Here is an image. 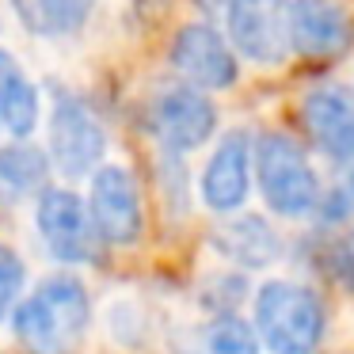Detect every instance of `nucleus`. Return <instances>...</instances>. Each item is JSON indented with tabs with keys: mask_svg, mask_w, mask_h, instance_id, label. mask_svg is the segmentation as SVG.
Returning a JSON list of instances; mask_svg holds the SVG:
<instances>
[{
	"mask_svg": "<svg viewBox=\"0 0 354 354\" xmlns=\"http://www.w3.org/2000/svg\"><path fill=\"white\" fill-rule=\"evenodd\" d=\"M331 263H335V274L343 278L346 286H354V229L331 248Z\"/></svg>",
	"mask_w": 354,
	"mask_h": 354,
	"instance_id": "19",
	"label": "nucleus"
},
{
	"mask_svg": "<svg viewBox=\"0 0 354 354\" xmlns=\"http://www.w3.org/2000/svg\"><path fill=\"white\" fill-rule=\"evenodd\" d=\"M214 248L240 267H267L278 255V236L263 217H236V221L217 229Z\"/></svg>",
	"mask_w": 354,
	"mask_h": 354,
	"instance_id": "14",
	"label": "nucleus"
},
{
	"mask_svg": "<svg viewBox=\"0 0 354 354\" xmlns=\"http://www.w3.org/2000/svg\"><path fill=\"white\" fill-rule=\"evenodd\" d=\"M35 35H69L88 19L95 0H12Z\"/></svg>",
	"mask_w": 354,
	"mask_h": 354,
	"instance_id": "16",
	"label": "nucleus"
},
{
	"mask_svg": "<svg viewBox=\"0 0 354 354\" xmlns=\"http://www.w3.org/2000/svg\"><path fill=\"white\" fill-rule=\"evenodd\" d=\"M107 138L92 111L73 95H62L50 118V156L65 176H88L100 168Z\"/></svg>",
	"mask_w": 354,
	"mask_h": 354,
	"instance_id": "7",
	"label": "nucleus"
},
{
	"mask_svg": "<svg viewBox=\"0 0 354 354\" xmlns=\"http://www.w3.org/2000/svg\"><path fill=\"white\" fill-rule=\"evenodd\" d=\"M153 130L164 149L171 153H191V149L206 145L217 130V107L206 92L191 84L168 88L153 107Z\"/></svg>",
	"mask_w": 354,
	"mask_h": 354,
	"instance_id": "8",
	"label": "nucleus"
},
{
	"mask_svg": "<svg viewBox=\"0 0 354 354\" xmlns=\"http://www.w3.org/2000/svg\"><path fill=\"white\" fill-rule=\"evenodd\" d=\"M84 209H88V221H92V232L103 244L130 248V244H138L141 229H145V209H141L138 183L118 164H107V168H100L92 176Z\"/></svg>",
	"mask_w": 354,
	"mask_h": 354,
	"instance_id": "4",
	"label": "nucleus"
},
{
	"mask_svg": "<svg viewBox=\"0 0 354 354\" xmlns=\"http://www.w3.org/2000/svg\"><path fill=\"white\" fill-rule=\"evenodd\" d=\"M206 354H259V339L252 324L236 316H217L206 331Z\"/></svg>",
	"mask_w": 354,
	"mask_h": 354,
	"instance_id": "17",
	"label": "nucleus"
},
{
	"mask_svg": "<svg viewBox=\"0 0 354 354\" xmlns=\"http://www.w3.org/2000/svg\"><path fill=\"white\" fill-rule=\"evenodd\" d=\"M198 4H202L206 12H214V16H217V12H225V8H229L232 0H198Z\"/></svg>",
	"mask_w": 354,
	"mask_h": 354,
	"instance_id": "20",
	"label": "nucleus"
},
{
	"mask_svg": "<svg viewBox=\"0 0 354 354\" xmlns=\"http://www.w3.org/2000/svg\"><path fill=\"white\" fill-rule=\"evenodd\" d=\"M229 39L248 62L278 65L290 54V0H232L225 8Z\"/></svg>",
	"mask_w": 354,
	"mask_h": 354,
	"instance_id": "5",
	"label": "nucleus"
},
{
	"mask_svg": "<svg viewBox=\"0 0 354 354\" xmlns=\"http://www.w3.org/2000/svg\"><path fill=\"white\" fill-rule=\"evenodd\" d=\"M248 187H252V145L240 130L225 133L202 171V198L217 214H232L248 202Z\"/></svg>",
	"mask_w": 354,
	"mask_h": 354,
	"instance_id": "12",
	"label": "nucleus"
},
{
	"mask_svg": "<svg viewBox=\"0 0 354 354\" xmlns=\"http://www.w3.org/2000/svg\"><path fill=\"white\" fill-rule=\"evenodd\" d=\"M46 176L50 160L35 145L0 149V206H16V202H27L31 194H42Z\"/></svg>",
	"mask_w": 354,
	"mask_h": 354,
	"instance_id": "15",
	"label": "nucleus"
},
{
	"mask_svg": "<svg viewBox=\"0 0 354 354\" xmlns=\"http://www.w3.org/2000/svg\"><path fill=\"white\" fill-rule=\"evenodd\" d=\"M35 221H39V232H42V240H46L54 259H62V263H88L92 259L95 232H92V221H88L84 202L73 191L46 187L39 194Z\"/></svg>",
	"mask_w": 354,
	"mask_h": 354,
	"instance_id": "9",
	"label": "nucleus"
},
{
	"mask_svg": "<svg viewBox=\"0 0 354 354\" xmlns=\"http://www.w3.org/2000/svg\"><path fill=\"white\" fill-rule=\"evenodd\" d=\"M351 39L354 24L343 0H293L290 4V46L305 57L343 54Z\"/></svg>",
	"mask_w": 354,
	"mask_h": 354,
	"instance_id": "11",
	"label": "nucleus"
},
{
	"mask_svg": "<svg viewBox=\"0 0 354 354\" xmlns=\"http://www.w3.org/2000/svg\"><path fill=\"white\" fill-rule=\"evenodd\" d=\"M35 122H39V92L16 57L0 50V126L16 138H27Z\"/></svg>",
	"mask_w": 354,
	"mask_h": 354,
	"instance_id": "13",
	"label": "nucleus"
},
{
	"mask_svg": "<svg viewBox=\"0 0 354 354\" xmlns=\"http://www.w3.org/2000/svg\"><path fill=\"white\" fill-rule=\"evenodd\" d=\"M24 278H27L24 259H19L12 248L0 244V320H4V316H8V308L16 305L19 290H24Z\"/></svg>",
	"mask_w": 354,
	"mask_h": 354,
	"instance_id": "18",
	"label": "nucleus"
},
{
	"mask_svg": "<svg viewBox=\"0 0 354 354\" xmlns=\"http://www.w3.org/2000/svg\"><path fill=\"white\" fill-rule=\"evenodd\" d=\"M301 118H305L308 138L316 141L324 156L339 164L354 160V95L335 84L313 88L301 100Z\"/></svg>",
	"mask_w": 354,
	"mask_h": 354,
	"instance_id": "10",
	"label": "nucleus"
},
{
	"mask_svg": "<svg viewBox=\"0 0 354 354\" xmlns=\"http://www.w3.org/2000/svg\"><path fill=\"white\" fill-rule=\"evenodd\" d=\"M255 176L267 206L278 217H305L320 202V179L308 153L286 133H267L255 145Z\"/></svg>",
	"mask_w": 354,
	"mask_h": 354,
	"instance_id": "3",
	"label": "nucleus"
},
{
	"mask_svg": "<svg viewBox=\"0 0 354 354\" xmlns=\"http://www.w3.org/2000/svg\"><path fill=\"white\" fill-rule=\"evenodd\" d=\"M328 328L324 301L301 282H267L255 297V339L270 354H313Z\"/></svg>",
	"mask_w": 354,
	"mask_h": 354,
	"instance_id": "2",
	"label": "nucleus"
},
{
	"mask_svg": "<svg viewBox=\"0 0 354 354\" xmlns=\"http://www.w3.org/2000/svg\"><path fill=\"white\" fill-rule=\"evenodd\" d=\"M92 305L73 274H54L16 308V339L27 354H69L84 339Z\"/></svg>",
	"mask_w": 354,
	"mask_h": 354,
	"instance_id": "1",
	"label": "nucleus"
},
{
	"mask_svg": "<svg viewBox=\"0 0 354 354\" xmlns=\"http://www.w3.org/2000/svg\"><path fill=\"white\" fill-rule=\"evenodd\" d=\"M171 65L198 92H221V88H232L240 77L232 46L209 24L179 27L176 39H171Z\"/></svg>",
	"mask_w": 354,
	"mask_h": 354,
	"instance_id": "6",
	"label": "nucleus"
}]
</instances>
